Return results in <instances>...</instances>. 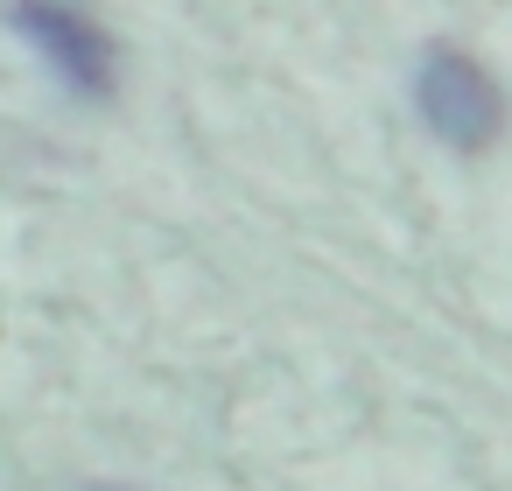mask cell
<instances>
[{
  "label": "cell",
  "mask_w": 512,
  "mask_h": 491,
  "mask_svg": "<svg viewBox=\"0 0 512 491\" xmlns=\"http://www.w3.org/2000/svg\"><path fill=\"white\" fill-rule=\"evenodd\" d=\"M43 64H50V78L64 85V92H78V99H113V43H106V29L92 22V15H78V8H8L0 15Z\"/></svg>",
  "instance_id": "obj_2"
},
{
  "label": "cell",
  "mask_w": 512,
  "mask_h": 491,
  "mask_svg": "<svg viewBox=\"0 0 512 491\" xmlns=\"http://www.w3.org/2000/svg\"><path fill=\"white\" fill-rule=\"evenodd\" d=\"M414 106H421V127L442 148H456V155H477V148H491L505 134V92L491 85V71L477 57H463L449 43L421 50V64H414Z\"/></svg>",
  "instance_id": "obj_1"
}]
</instances>
